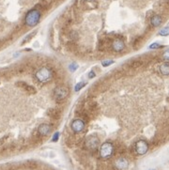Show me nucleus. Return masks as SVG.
I'll return each instance as SVG.
<instances>
[{
	"label": "nucleus",
	"mask_w": 169,
	"mask_h": 170,
	"mask_svg": "<svg viewBox=\"0 0 169 170\" xmlns=\"http://www.w3.org/2000/svg\"><path fill=\"white\" fill-rule=\"evenodd\" d=\"M37 80L40 83H47L49 82L52 77H53V74H52V70L50 69H48L46 67H42L40 70H37L36 74H35Z\"/></svg>",
	"instance_id": "obj_1"
},
{
	"label": "nucleus",
	"mask_w": 169,
	"mask_h": 170,
	"mask_svg": "<svg viewBox=\"0 0 169 170\" xmlns=\"http://www.w3.org/2000/svg\"><path fill=\"white\" fill-rule=\"evenodd\" d=\"M40 19V12L38 10H31L27 13L25 23L28 27H35L36 25H38Z\"/></svg>",
	"instance_id": "obj_2"
},
{
	"label": "nucleus",
	"mask_w": 169,
	"mask_h": 170,
	"mask_svg": "<svg viewBox=\"0 0 169 170\" xmlns=\"http://www.w3.org/2000/svg\"><path fill=\"white\" fill-rule=\"evenodd\" d=\"M114 153V146L110 142L104 143L100 148V156L103 159H108L110 158Z\"/></svg>",
	"instance_id": "obj_3"
},
{
	"label": "nucleus",
	"mask_w": 169,
	"mask_h": 170,
	"mask_svg": "<svg viewBox=\"0 0 169 170\" xmlns=\"http://www.w3.org/2000/svg\"><path fill=\"white\" fill-rule=\"evenodd\" d=\"M68 95H69V89H68V87H66L64 86L57 87L54 90V98L57 102L63 101L65 98H67Z\"/></svg>",
	"instance_id": "obj_4"
},
{
	"label": "nucleus",
	"mask_w": 169,
	"mask_h": 170,
	"mask_svg": "<svg viewBox=\"0 0 169 170\" xmlns=\"http://www.w3.org/2000/svg\"><path fill=\"white\" fill-rule=\"evenodd\" d=\"M134 150H135V152L137 154L144 155V154L147 153V151L149 150V144L145 140H139L134 145Z\"/></svg>",
	"instance_id": "obj_5"
},
{
	"label": "nucleus",
	"mask_w": 169,
	"mask_h": 170,
	"mask_svg": "<svg viewBox=\"0 0 169 170\" xmlns=\"http://www.w3.org/2000/svg\"><path fill=\"white\" fill-rule=\"evenodd\" d=\"M99 144H100L99 138L97 136H94V135L87 137L86 140V147H87V149H88L90 151H95L99 147Z\"/></svg>",
	"instance_id": "obj_6"
},
{
	"label": "nucleus",
	"mask_w": 169,
	"mask_h": 170,
	"mask_svg": "<svg viewBox=\"0 0 169 170\" xmlns=\"http://www.w3.org/2000/svg\"><path fill=\"white\" fill-rule=\"evenodd\" d=\"M70 127H71V130L74 131L75 134H79V133H81L84 130V128H85V122H84L82 119L77 118V119H74V121H72Z\"/></svg>",
	"instance_id": "obj_7"
},
{
	"label": "nucleus",
	"mask_w": 169,
	"mask_h": 170,
	"mask_svg": "<svg viewBox=\"0 0 169 170\" xmlns=\"http://www.w3.org/2000/svg\"><path fill=\"white\" fill-rule=\"evenodd\" d=\"M51 131H52V127L47 123H42L38 128V133L41 136H47L51 133Z\"/></svg>",
	"instance_id": "obj_8"
},
{
	"label": "nucleus",
	"mask_w": 169,
	"mask_h": 170,
	"mask_svg": "<svg viewBox=\"0 0 169 170\" xmlns=\"http://www.w3.org/2000/svg\"><path fill=\"white\" fill-rule=\"evenodd\" d=\"M115 166L119 169V170H124L126 168H128L129 166V162L127 161V159L125 158H119L115 162Z\"/></svg>",
	"instance_id": "obj_9"
},
{
	"label": "nucleus",
	"mask_w": 169,
	"mask_h": 170,
	"mask_svg": "<svg viewBox=\"0 0 169 170\" xmlns=\"http://www.w3.org/2000/svg\"><path fill=\"white\" fill-rule=\"evenodd\" d=\"M112 48L116 52H120L125 48V43L121 40H115L112 43Z\"/></svg>",
	"instance_id": "obj_10"
},
{
	"label": "nucleus",
	"mask_w": 169,
	"mask_h": 170,
	"mask_svg": "<svg viewBox=\"0 0 169 170\" xmlns=\"http://www.w3.org/2000/svg\"><path fill=\"white\" fill-rule=\"evenodd\" d=\"M162 22H163V19H162V17L160 15H153L150 18V25L152 27H155V28L161 26Z\"/></svg>",
	"instance_id": "obj_11"
},
{
	"label": "nucleus",
	"mask_w": 169,
	"mask_h": 170,
	"mask_svg": "<svg viewBox=\"0 0 169 170\" xmlns=\"http://www.w3.org/2000/svg\"><path fill=\"white\" fill-rule=\"evenodd\" d=\"M160 72L164 76L169 74V67H168L167 62H165V63H163L160 66Z\"/></svg>",
	"instance_id": "obj_12"
},
{
	"label": "nucleus",
	"mask_w": 169,
	"mask_h": 170,
	"mask_svg": "<svg viewBox=\"0 0 169 170\" xmlns=\"http://www.w3.org/2000/svg\"><path fill=\"white\" fill-rule=\"evenodd\" d=\"M22 84L23 85V88H25L27 91H28V92H30V93H35V92H36V89H35L34 87H30L29 85L25 84V83H22Z\"/></svg>",
	"instance_id": "obj_13"
},
{
	"label": "nucleus",
	"mask_w": 169,
	"mask_h": 170,
	"mask_svg": "<svg viewBox=\"0 0 169 170\" xmlns=\"http://www.w3.org/2000/svg\"><path fill=\"white\" fill-rule=\"evenodd\" d=\"M168 33H169V29H168L167 27L163 28L160 31V35H162V36H167Z\"/></svg>",
	"instance_id": "obj_14"
},
{
	"label": "nucleus",
	"mask_w": 169,
	"mask_h": 170,
	"mask_svg": "<svg viewBox=\"0 0 169 170\" xmlns=\"http://www.w3.org/2000/svg\"><path fill=\"white\" fill-rule=\"evenodd\" d=\"M86 85V83L85 82H80V83H78L77 85H76V87H75V91H78V90H80L82 87H84V86Z\"/></svg>",
	"instance_id": "obj_15"
},
{
	"label": "nucleus",
	"mask_w": 169,
	"mask_h": 170,
	"mask_svg": "<svg viewBox=\"0 0 169 170\" xmlns=\"http://www.w3.org/2000/svg\"><path fill=\"white\" fill-rule=\"evenodd\" d=\"M77 68H78V65L75 63H71V65H70V69L71 70V71H74Z\"/></svg>",
	"instance_id": "obj_16"
},
{
	"label": "nucleus",
	"mask_w": 169,
	"mask_h": 170,
	"mask_svg": "<svg viewBox=\"0 0 169 170\" xmlns=\"http://www.w3.org/2000/svg\"><path fill=\"white\" fill-rule=\"evenodd\" d=\"M113 63H114L113 60H106V61H104V62H103V65H104V66H109V65H111V64H113Z\"/></svg>",
	"instance_id": "obj_17"
},
{
	"label": "nucleus",
	"mask_w": 169,
	"mask_h": 170,
	"mask_svg": "<svg viewBox=\"0 0 169 170\" xmlns=\"http://www.w3.org/2000/svg\"><path fill=\"white\" fill-rule=\"evenodd\" d=\"M158 47H160V44H159V43H152V44L150 46V49H156V48H158Z\"/></svg>",
	"instance_id": "obj_18"
},
{
	"label": "nucleus",
	"mask_w": 169,
	"mask_h": 170,
	"mask_svg": "<svg viewBox=\"0 0 169 170\" xmlns=\"http://www.w3.org/2000/svg\"><path fill=\"white\" fill-rule=\"evenodd\" d=\"M58 137H59V133H56V134H54V137H53V141H54V142L57 141V140H58Z\"/></svg>",
	"instance_id": "obj_19"
},
{
	"label": "nucleus",
	"mask_w": 169,
	"mask_h": 170,
	"mask_svg": "<svg viewBox=\"0 0 169 170\" xmlns=\"http://www.w3.org/2000/svg\"><path fill=\"white\" fill-rule=\"evenodd\" d=\"M168 54H169V53H168V51H165V52H164V54H163V59H164L165 61H167V60H168Z\"/></svg>",
	"instance_id": "obj_20"
},
{
	"label": "nucleus",
	"mask_w": 169,
	"mask_h": 170,
	"mask_svg": "<svg viewBox=\"0 0 169 170\" xmlns=\"http://www.w3.org/2000/svg\"><path fill=\"white\" fill-rule=\"evenodd\" d=\"M95 76V72L93 70H91L89 74H88V78H93Z\"/></svg>",
	"instance_id": "obj_21"
},
{
	"label": "nucleus",
	"mask_w": 169,
	"mask_h": 170,
	"mask_svg": "<svg viewBox=\"0 0 169 170\" xmlns=\"http://www.w3.org/2000/svg\"><path fill=\"white\" fill-rule=\"evenodd\" d=\"M87 1H89V0H87Z\"/></svg>",
	"instance_id": "obj_22"
},
{
	"label": "nucleus",
	"mask_w": 169,
	"mask_h": 170,
	"mask_svg": "<svg viewBox=\"0 0 169 170\" xmlns=\"http://www.w3.org/2000/svg\"><path fill=\"white\" fill-rule=\"evenodd\" d=\"M150 170H154V169H150Z\"/></svg>",
	"instance_id": "obj_23"
}]
</instances>
